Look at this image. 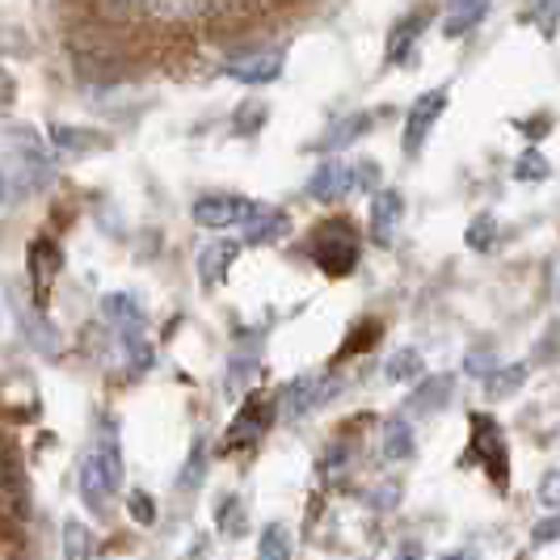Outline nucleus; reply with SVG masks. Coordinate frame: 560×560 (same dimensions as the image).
Masks as SVG:
<instances>
[{"label":"nucleus","mask_w":560,"mask_h":560,"mask_svg":"<svg viewBox=\"0 0 560 560\" xmlns=\"http://www.w3.org/2000/svg\"><path fill=\"white\" fill-rule=\"evenodd\" d=\"M527 18H535L544 26V38H552L560 22V4H535V9H527Z\"/></svg>","instance_id":"obj_27"},{"label":"nucleus","mask_w":560,"mask_h":560,"mask_svg":"<svg viewBox=\"0 0 560 560\" xmlns=\"http://www.w3.org/2000/svg\"><path fill=\"white\" fill-rule=\"evenodd\" d=\"M393 560H425V552H421V548H413V544H405V548H396Z\"/></svg>","instance_id":"obj_31"},{"label":"nucleus","mask_w":560,"mask_h":560,"mask_svg":"<svg viewBox=\"0 0 560 560\" xmlns=\"http://www.w3.org/2000/svg\"><path fill=\"white\" fill-rule=\"evenodd\" d=\"M413 38H418V26H413V22H400V26H396V34H393V43H388V59H405V56H409Z\"/></svg>","instance_id":"obj_24"},{"label":"nucleus","mask_w":560,"mask_h":560,"mask_svg":"<svg viewBox=\"0 0 560 560\" xmlns=\"http://www.w3.org/2000/svg\"><path fill=\"white\" fill-rule=\"evenodd\" d=\"M30 261H34V291H38V300H43V295H47V287H51V275H56V266H51V261H59L56 245H51V241H34Z\"/></svg>","instance_id":"obj_19"},{"label":"nucleus","mask_w":560,"mask_h":560,"mask_svg":"<svg viewBox=\"0 0 560 560\" xmlns=\"http://www.w3.org/2000/svg\"><path fill=\"white\" fill-rule=\"evenodd\" d=\"M485 18H489V4H480V0H468V4H451L447 22H443V34H447V38H459V34H468L472 26H480Z\"/></svg>","instance_id":"obj_13"},{"label":"nucleus","mask_w":560,"mask_h":560,"mask_svg":"<svg viewBox=\"0 0 560 560\" xmlns=\"http://www.w3.org/2000/svg\"><path fill=\"white\" fill-rule=\"evenodd\" d=\"M127 505H131V514H136L140 523H152V518H156V510H152V498H148L143 489H136V493L127 498Z\"/></svg>","instance_id":"obj_30"},{"label":"nucleus","mask_w":560,"mask_h":560,"mask_svg":"<svg viewBox=\"0 0 560 560\" xmlns=\"http://www.w3.org/2000/svg\"><path fill=\"white\" fill-rule=\"evenodd\" d=\"M532 544H560V514H548L532 527Z\"/></svg>","instance_id":"obj_28"},{"label":"nucleus","mask_w":560,"mask_h":560,"mask_svg":"<svg viewBox=\"0 0 560 560\" xmlns=\"http://www.w3.org/2000/svg\"><path fill=\"white\" fill-rule=\"evenodd\" d=\"M220 527L228 535L245 532V505H241V498H224V505H220Z\"/></svg>","instance_id":"obj_23"},{"label":"nucleus","mask_w":560,"mask_h":560,"mask_svg":"<svg viewBox=\"0 0 560 560\" xmlns=\"http://www.w3.org/2000/svg\"><path fill=\"white\" fill-rule=\"evenodd\" d=\"M0 198H4V182H0Z\"/></svg>","instance_id":"obj_33"},{"label":"nucleus","mask_w":560,"mask_h":560,"mask_svg":"<svg viewBox=\"0 0 560 560\" xmlns=\"http://www.w3.org/2000/svg\"><path fill=\"white\" fill-rule=\"evenodd\" d=\"M539 502L548 505L552 514H560V468L544 472V480H539Z\"/></svg>","instance_id":"obj_26"},{"label":"nucleus","mask_w":560,"mask_h":560,"mask_svg":"<svg viewBox=\"0 0 560 560\" xmlns=\"http://www.w3.org/2000/svg\"><path fill=\"white\" fill-rule=\"evenodd\" d=\"M443 110H447V89H430V93H421L418 102L409 106V118H405V152L409 156L421 152V143L430 140V131L443 118Z\"/></svg>","instance_id":"obj_3"},{"label":"nucleus","mask_w":560,"mask_h":560,"mask_svg":"<svg viewBox=\"0 0 560 560\" xmlns=\"http://www.w3.org/2000/svg\"><path fill=\"white\" fill-rule=\"evenodd\" d=\"M325 393H329V384H325V380H316V375H300V380H295V384H287L282 396H279L282 418L300 421V418H308V413H316V409H320V400H325Z\"/></svg>","instance_id":"obj_6"},{"label":"nucleus","mask_w":560,"mask_h":560,"mask_svg":"<svg viewBox=\"0 0 560 560\" xmlns=\"http://www.w3.org/2000/svg\"><path fill=\"white\" fill-rule=\"evenodd\" d=\"M312 257L329 275H350L359 261V236L350 232V224H320L312 232Z\"/></svg>","instance_id":"obj_1"},{"label":"nucleus","mask_w":560,"mask_h":560,"mask_svg":"<svg viewBox=\"0 0 560 560\" xmlns=\"http://www.w3.org/2000/svg\"><path fill=\"white\" fill-rule=\"evenodd\" d=\"M282 59H287L282 47L245 51V56L224 59V77H232V81H241V84H270L282 77Z\"/></svg>","instance_id":"obj_4"},{"label":"nucleus","mask_w":560,"mask_h":560,"mask_svg":"<svg viewBox=\"0 0 560 560\" xmlns=\"http://www.w3.org/2000/svg\"><path fill=\"white\" fill-rule=\"evenodd\" d=\"M447 560H477V557H472V552H468V557H447Z\"/></svg>","instance_id":"obj_32"},{"label":"nucleus","mask_w":560,"mask_h":560,"mask_svg":"<svg viewBox=\"0 0 560 560\" xmlns=\"http://www.w3.org/2000/svg\"><path fill=\"white\" fill-rule=\"evenodd\" d=\"M354 190V173H350V161H337V156H325L316 173L308 177V195L316 202H337Z\"/></svg>","instance_id":"obj_5"},{"label":"nucleus","mask_w":560,"mask_h":560,"mask_svg":"<svg viewBox=\"0 0 560 560\" xmlns=\"http://www.w3.org/2000/svg\"><path fill=\"white\" fill-rule=\"evenodd\" d=\"M400 215H405V198H400V190H380V195L371 198V232H375L380 245H388V241L396 236Z\"/></svg>","instance_id":"obj_7"},{"label":"nucleus","mask_w":560,"mask_h":560,"mask_svg":"<svg viewBox=\"0 0 560 560\" xmlns=\"http://www.w3.org/2000/svg\"><path fill=\"white\" fill-rule=\"evenodd\" d=\"M421 375H425V359H421V350H413V346L396 350L393 359H388V366H384V380L388 384H413Z\"/></svg>","instance_id":"obj_12"},{"label":"nucleus","mask_w":560,"mask_h":560,"mask_svg":"<svg viewBox=\"0 0 560 560\" xmlns=\"http://www.w3.org/2000/svg\"><path fill=\"white\" fill-rule=\"evenodd\" d=\"M548 173H552V168H548V161H544L539 152H523L518 165H514V177H518V182H544Z\"/></svg>","instance_id":"obj_21"},{"label":"nucleus","mask_w":560,"mask_h":560,"mask_svg":"<svg viewBox=\"0 0 560 560\" xmlns=\"http://www.w3.org/2000/svg\"><path fill=\"white\" fill-rule=\"evenodd\" d=\"M257 211H261V207H257L253 198H241V195H207L190 207L195 224L215 228V232H224V228H245Z\"/></svg>","instance_id":"obj_2"},{"label":"nucleus","mask_w":560,"mask_h":560,"mask_svg":"<svg viewBox=\"0 0 560 560\" xmlns=\"http://www.w3.org/2000/svg\"><path fill=\"white\" fill-rule=\"evenodd\" d=\"M59 544H63V560H93V532L84 527L81 518H68L63 523Z\"/></svg>","instance_id":"obj_15"},{"label":"nucleus","mask_w":560,"mask_h":560,"mask_svg":"<svg viewBox=\"0 0 560 560\" xmlns=\"http://www.w3.org/2000/svg\"><path fill=\"white\" fill-rule=\"evenodd\" d=\"M257 560H291V532L282 523H270L257 535Z\"/></svg>","instance_id":"obj_18"},{"label":"nucleus","mask_w":560,"mask_h":560,"mask_svg":"<svg viewBox=\"0 0 560 560\" xmlns=\"http://www.w3.org/2000/svg\"><path fill=\"white\" fill-rule=\"evenodd\" d=\"M279 232H287V215L275 211V207H261L249 224H245V241H249V245H261V241H275Z\"/></svg>","instance_id":"obj_16"},{"label":"nucleus","mask_w":560,"mask_h":560,"mask_svg":"<svg viewBox=\"0 0 560 560\" xmlns=\"http://www.w3.org/2000/svg\"><path fill=\"white\" fill-rule=\"evenodd\" d=\"M232 261H236V245H232V241L207 245V249L198 253V279H202V287H207V291H211V287H220Z\"/></svg>","instance_id":"obj_9"},{"label":"nucleus","mask_w":560,"mask_h":560,"mask_svg":"<svg viewBox=\"0 0 560 560\" xmlns=\"http://www.w3.org/2000/svg\"><path fill=\"white\" fill-rule=\"evenodd\" d=\"M493 215H477V220H472V228H468V245H472V249H489V245H493Z\"/></svg>","instance_id":"obj_25"},{"label":"nucleus","mask_w":560,"mask_h":560,"mask_svg":"<svg viewBox=\"0 0 560 560\" xmlns=\"http://www.w3.org/2000/svg\"><path fill=\"white\" fill-rule=\"evenodd\" d=\"M81 498L93 514H106V510H110L114 485L106 480V472L97 468V459H93V455H84V464H81Z\"/></svg>","instance_id":"obj_8"},{"label":"nucleus","mask_w":560,"mask_h":560,"mask_svg":"<svg viewBox=\"0 0 560 560\" xmlns=\"http://www.w3.org/2000/svg\"><path fill=\"white\" fill-rule=\"evenodd\" d=\"M447 396H451V380L447 375H434L430 384H421L418 393L409 396V409H413V413H434V409L447 405Z\"/></svg>","instance_id":"obj_17"},{"label":"nucleus","mask_w":560,"mask_h":560,"mask_svg":"<svg viewBox=\"0 0 560 560\" xmlns=\"http://www.w3.org/2000/svg\"><path fill=\"white\" fill-rule=\"evenodd\" d=\"M350 173H354V190H363V195H380V165H375V161H354Z\"/></svg>","instance_id":"obj_22"},{"label":"nucleus","mask_w":560,"mask_h":560,"mask_svg":"<svg viewBox=\"0 0 560 560\" xmlns=\"http://www.w3.org/2000/svg\"><path fill=\"white\" fill-rule=\"evenodd\" d=\"M93 459H97V468L106 472V480L114 485V493L122 489V451H118V434H102L97 439V447L89 451Z\"/></svg>","instance_id":"obj_14"},{"label":"nucleus","mask_w":560,"mask_h":560,"mask_svg":"<svg viewBox=\"0 0 560 560\" xmlns=\"http://www.w3.org/2000/svg\"><path fill=\"white\" fill-rule=\"evenodd\" d=\"M527 375H532V366L527 363L493 366V371L485 375V393L493 396V400H505V396H514L523 384H527Z\"/></svg>","instance_id":"obj_10"},{"label":"nucleus","mask_w":560,"mask_h":560,"mask_svg":"<svg viewBox=\"0 0 560 560\" xmlns=\"http://www.w3.org/2000/svg\"><path fill=\"white\" fill-rule=\"evenodd\" d=\"M413 451H418V443H413V425L405 418H393L388 425H384V455L393 459V464H405V459H413Z\"/></svg>","instance_id":"obj_11"},{"label":"nucleus","mask_w":560,"mask_h":560,"mask_svg":"<svg viewBox=\"0 0 560 560\" xmlns=\"http://www.w3.org/2000/svg\"><path fill=\"white\" fill-rule=\"evenodd\" d=\"M359 127H366V118L363 114H354V118H346L341 127H337L334 136H329V148H341V143H350L354 136H359Z\"/></svg>","instance_id":"obj_29"},{"label":"nucleus","mask_w":560,"mask_h":560,"mask_svg":"<svg viewBox=\"0 0 560 560\" xmlns=\"http://www.w3.org/2000/svg\"><path fill=\"white\" fill-rule=\"evenodd\" d=\"M249 430H257V434H261V418H257V400H253V405H245V409L236 413V421L228 425V439H232V443H245V439H253Z\"/></svg>","instance_id":"obj_20"}]
</instances>
